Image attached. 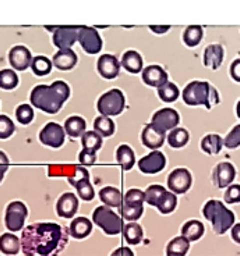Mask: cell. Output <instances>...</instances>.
Segmentation results:
<instances>
[{
  "label": "cell",
  "mask_w": 240,
  "mask_h": 256,
  "mask_svg": "<svg viewBox=\"0 0 240 256\" xmlns=\"http://www.w3.org/2000/svg\"><path fill=\"white\" fill-rule=\"evenodd\" d=\"M69 234L56 223H35L21 234V250L26 256H58L65 250Z\"/></svg>",
  "instance_id": "cell-1"
},
{
  "label": "cell",
  "mask_w": 240,
  "mask_h": 256,
  "mask_svg": "<svg viewBox=\"0 0 240 256\" xmlns=\"http://www.w3.org/2000/svg\"><path fill=\"white\" fill-rule=\"evenodd\" d=\"M70 96V88L63 81L52 85H37L30 95L31 104L48 114H56Z\"/></svg>",
  "instance_id": "cell-2"
},
{
  "label": "cell",
  "mask_w": 240,
  "mask_h": 256,
  "mask_svg": "<svg viewBox=\"0 0 240 256\" xmlns=\"http://www.w3.org/2000/svg\"><path fill=\"white\" fill-rule=\"evenodd\" d=\"M183 100L188 106H205L212 109L219 103V95L214 86L204 81H193L183 90Z\"/></svg>",
  "instance_id": "cell-3"
},
{
  "label": "cell",
  "mask_w": 240,
  "mask_h": 256,
  "mask_svg": "<svg viewBox=\"0 0 240 256\" xmlns=\"http://www.w3.org/2000/svg\"><path fill=\"white\" fill-rule=\"evenodd\" d=\"M204 216L208 222L212 223V228L216 234H225L229 228H232L234 224L233 212L225 208V205L219 200H208L204 206Z\"/></svg>",
  "instance_id": "cell-4"
},
{
  "label": "cell",
  "mask_w": 240,
  "mask_h": 256,
  "mask_svg": "<svg viewBox=\"0 0 240 256\" xmlns=\"http://www.w3.org/2000/svg\"><path fill=\"white\" fill-rule=\"evenodd\" d=\"M92 222L108 236H117L123 230V222L116 213L106 206H99L92 213Z\"/></svg>",
  "instance_id": "cell-5"
},
{
  "label": "cell",
  "mask_w": 240,
  "mask_h": 256,
  "mask_svg": "<svg viewBox=\"0 0 240 256\" xmlns=\"http://www.w3.org/2000/svg\"><path fill=\"white\" fill-rule=\"evenodd\" d=\"M124 106H126V99L120 90H111L105 92L98 99L97 103L98 112L104 117L119 116L124 110Z\"/></svg>",
  "instance_id": "cell-6"
},
{
  "label": "cell",
  "mask_w": 240,
  "mask_h": 256,
  "mask_svg": "<svg viewBox=\"0 0 240 256\" xmlns=\"http://www.w3.org/2000/svg\"><path fill=\"white\" fill-rule=\"evenodd\" d=\"M27 214V206L20 202V200H14L12 204H9L6 209V214H5V224H6L7 230L12 232H17L23 228L24 222H26Z\"/></svg>",
  "instance_id": "cell-7"
},
{
  "label": "cell",
  "mask_w": 240,
  "mask_h": 256,
  "mask_svg": "<svg viewBox=\"0 0 240 256\" xmlns=\"http://www.w3.org/2000/svg\"><path fill=\"white\" fill-rule=\"evenodd\" d=\"M77 40L80 42L83 50L88 54H98L102 50V39H101L95 28L80 26Z\"/></svg>",
  "instance_id": "cell-8"
},
{
  "label": "cell",
  "mask_w": 240,
  "mask_h": 256,
  "mask_svg": "<svg viewBox=\"0 0 240 256\" xmlns=\"http://www.w3.org/2000/svg\"><path fill=\"white\" fill-rule=\"evenodd\" d=\"M65 130L58 122H48L39 132V141L45 146L60 148L65 144Z\"/></svg>",
  "instance_id": "cell-9"
},
{
  "label": "cell",
  "mask_w": 240,
  "mask_h": 256,
  "mask_svg": "<svg viewBox=\"0 0 240 256\" xmlns=\"http://www.w3.org/2000/svg\"><path fill=\"white\" fill-rule=\"evenodd\" d=\"M80 26H58L53 32V45L59 50H69L77 42Z\"/></svg>",
  "instance_id": "cell-10"
},
{
  "label": "cell",
  "mask_w": 240,
  "mask_h": 256,
  "mask_svg": "<svg viewBox=\"0 0 240 256\" xmlns=\"http://www.w3.org/2000/svg\"><path fill=\"white\" fill-rule=\"evenodd\" d=\"M180 122V116L173 109H161L152 116V122L151 124L159 131L166 132L172 131L177 127V124Z\"/></svg>",
  "instance_id": "cell-11"
},
{
  "label": "cell",
  "mask_w": 240,
  "mask_h": 256,
  "mask_svg": "<svg viewBox=\"0 0 240 256\" xmlns=\"http://www.w3.org/2000/svg\"><path fill=\"white\" fill-rule=\"evenodd\" d=\"M193 182L191 174L187 168H176L168 177V186L173 194H186Z\"/></svg>",
  "instance_id": "cell-12"
},
{
  "label": "cell",
  "mask_w": 240,
  "mask_h": 256,
  "mask_svg": "<svg viewBox=\"0 0 240 256\" xmlns=\"http://www.w3.org/2000/svg\"><path fill=\"white\" fill-rule=\"evenodd\" d=\"M166 166V159L161 152L154 150L152 154L144 156L143 159L138 162V168L144 174H156L162 172Z\"/></svg>",
  "instance_id": "cell-13"
},
{
  "label": "cell",
  "mask_w": 240,
  "mask_h": 256,
  "mask_svg": "<svg viewBox=\"0 0 240 256\" xmlns=\"http://www.w3.org/2000/svg\"><path fill=\"white\" fill-rule=\"evenodd\" d=\"M33 62L31 52L27 49L26 46H14L9 52V63L13 67L14 70L24 71L27 70Z\"/></svg>",
  "instance_id": "cell-14"
},
{
  "label": "cell",
  "mask_w": 240,
  "mask_h": 256,
  "mask_svg": "<svg viewBox=\"0 0 240 256\" xmlns=\"http://www.w3.org/2000/svg\"><path fill=\"white\" fill-rule=\"evenodd\" d=\"M98 72L101 74V77H104L105 80H113L119 76L120 71V64L116 56L112 54H104L98 58L97 63Z\"/></svg>",
  "instance_id": "cell-15"
},
{
  "label": "cell",
  "mask_w": 240,
  "mask_h": 256,
  "mask_svg": "<svg viewBox=\"0 0 240 256\" xmlns=\"http://www.w3.org/2000/svg\"><path fill=\"white\" fill-rule=\"evenodd\" d=\"M78 200L77 196L72 192H66L60 198L58 199L56 204V212H58L59 218H72L77 213Z\"/></svg>",
  "instance_id": "cell-16"
},
{
  "label": "cell",
  "mask_w": 240,
  "mask_h": 256,
  "mask_svg": "<svg viewBox=\"0 0 240 256\" xmlns=\"http://www.w3.org/2000/svg\"><path fill=\"white\" fill-rule=\"evenodd\" d=\"M141 141H143L144 146L148 149H159L165 142V132L159 131L152 124H147L144 127L143 132H141Z\"/></svg>",
  "instance_id": "cell-17"
},
{
  "label": "cell",
  "mask_w": 240,
  "mask_h": 256,
  "mask_svg": "<svg viewBox=\"0 0 240 256\" xmlns=\"http://www.w3.org/2000/svg\"><path fill=\"white\" fill-rule=\"evenodd\" d=\"M143 81L149 86L159 88L168 82V74L159 66H149L143 70Z\"/></svg>",
  "instance_id": "cell-18"
},
{
  "label": "cell",
  "mask_w": 240,
  "mask_h": 256,
  "mask_svg": "<svg viewBox=\"0 0 240 256\" xmlns=\"http://www.w3.org/2000/svg\"><path fill=\"white\" fill-rule=\"evenodd\" d=\"M236 170L230 163H219L214 172V181L218 188H226L233 182Z\"/></svg>",
  "instance_id": "cell-19"
},
{
  "label": "cell",
  "mask_w": 240,
  "mask_h": 256,
  "mask_svg": "<svg viewBox=\"0 0 240 256\" xmlns=\"http://www.w3.org/2000/svg\"><path fill=\"white\" fill-rule=\"evenodd\" d=\"M52 64L60 71H69L77 64V54L69 49V50H58L52 58Z\"/></svg>",
  "instance_id": "cell-20"
},
{
  "label": "cell",
  "mask_w": 240,
  "mask_h": 256,
  "mask_svg": "<svg viewBox=\"0 0 240 256\" xmlns=\"http://www.w3.org/2000/svg\"><path fill=\"white\" fill-rule=\"evenodd\" d=\"M223 48L221 45H209L204 52V64L211 70H218L223 62Z\"/></svg>",
  "instance_id": "cell-21"
},
{
  "label": "cell",
  "mask_w": 240,
  "mask_h": 256,
  "mask_svg": "<svg viewBox=\"0 0 240 256\" xmlns=\"http://www.w3.org/2000/svg\"><path fill=\"white\" fill-rule=\"evenodd\" d=\"M122 66L131 74H138L143 70V58L136 50H127L122 58Z\"/></svg>",
  "instance_id": "cell-22"
},
{
  "label": "cell",
  "mask_w": 240,
  "mask_h": 256,
  "mask_svg": "<svg viewBox=\"0 0 240 256\" xmlns=\"http://www.w3.org/2000/svg\"><path fill=\"white\" fill-rule=\"evenodd\" d=\"M85 128H87V122L83 117L80 116H72L69 117L65 122V132L67 135H70L72 138H78V136H83L85 132Z\"/></svg>",
  "instance_id": "cell-23"
},
{
  "label": "cell",
  "mask_w": 240,
  "mask_h": 256,
  "mask_svg": "<svg viewBox=\"0 0 240 256\" xmlns=\"http://www.w3.org/2000/svg\"><path fill=\"white\" fill-rule=\"evenodd\" d=\"M92 231V223L85 218H74L70 226V236L76 240H83L88 237Z\"/></svg>",
  "instance_id": "cell-24"
},
{
  "label": "cell",
  "mask_w": 240,
  "mask_h": 256,
  "mask_svg": "<svg viewBox=\"0 0 240 256\" xmlns=\"http://www.w3.org/2000/svg\"><path fill=\"white\" fill-rule=\"evenodd\" d=\"M99 198L104 202L105 205L109 208H120L123 202V195L117 188L113 186H105L99 192Z\"/></svg>",
  "instance_id": "cell-25"
},
{
  "label": "cell",
  "mask_w": 240,
  "mask_h": 256,
  "mask_svg": "<svg viewBox=\"0 0 240 256\" xmlns=\"http://www.w3.org/2000/svg\"><path fill=\"white\" fill-rule=\"evenodd\" d=\"M116 160L117 163L122 166V168L126 170V172L131 170L134 167V164H136V156H134V152H133V149L129 145H120V146L117 148Z\"/></svg>",
  "instance_id": "cell-26"
},
{
  "label": "cell",
  "mask_w": 240,
  "mask_h": 256,
  "mask_svg": "<svg viewBox=\"0 0 240 256\" xmlns=\"http://www.w3.org/2000/svg\"><path fill=\"white\" fill-rule=\"evenodd\" d=\"M20 240L14 234L0 236V252L7 256H14L19 254Z\"/></svg>",
  "instance_id": "cell-27"
},
{
  "label": "cell",
  "mask_w": 240,
  "mask_h": 256,
  "mask_svg": "<svg viewBox=\"0 0 240 256\" xmlns=\"http://www.w3.org/2000/svg\"><path fill=\"white\" fill-rule=\"evenodd\" d=\"M204 234V226L198 220H190L183 226L182 237L187 241H198Z\"/></svg>",
  "instance_id": "cell-28"
},
{
  "label": "cell",
  "mask_w": 240,
  "mask_h": 256,
  "mask_svg": "<svg viewBox=\"0 0 240 256\" xmlns=\"http://www.w3.org/2000/svg\"><path fill=\"white\" fill-rule=\"evenodd\" d=\"M123 237L130 245H138L143 241V228L137 223H129L123 226Z\"/></svg>",
  "instance_id": "cell-29"
},
{
  "label": "cell",
  "mask_w": 240,
  "mask_h": 256,
  "mask_svg": "<svg viewBox=\"0 0 240 256\" xmlns=\"http://www.w3.org/2000/svg\"><path fill=\"white\" fill-rule=\"evenodd\" d=\"M223 148V140L219 135L209 134L205 138H202L201 149L208 154H218Z\"/></svg>",
  "instance_id": "cell-30"
},
{
  "label": "cell",
  "mask_w": 240,
  "mask_h": 256,
  "mask_svg": "<svg viewBox=\"0 0 240 256\" xmlns=\"http://www.w3.org/2000/svg\"><path fill=\"white\" fill-rule=\"evenodd\" d=\"M52 62L45 56H37L33 58L31 62V70L37 76V77H45L48 74H51L52 71Z\"/></svg>",
  "instance_id": "cell-31"
},
{
  "label": "cell",
  "mask_w": 240,
  "mask_h": 256,
  "mask_svg": "<svg viewBox=\"0 0 240 256\" xmlns=\"http://www.w3.org/2000/svg\"><path fill=\"white\" fill-rule=\"evenodd\" d=\"M94 131L98 132L101 136H112L115 132V122H112L109 117H104V116H99L94 120Z\"/></svg>",
  "instance_id": "cell-32"
},
{
  "label": "cell",
  "mask_w": 240,
  "mask_h": 256,
  "mask_svg": "<svg viewBox=\"0 0 240 256\" xmlns=\"http://www.w3.org/2000/svg\"><path fill=\"white\" fill-rule=\"evenodd\" d=\"M202 36H204V31L202 26H190L186 28V31L183 34V40L188 48H194L200 42H201Z\"/></svg>",
  "instance_id": "cell-33"
},
{
  "label": "cell",
  "mask_w": 240,
  "mask_h": 256,
  "mask_svg": "<svg viewBox=\"0 0 240 256\" xmlns=\"http://www.w3.org/2000/svg\"><path fill=\"white\" fill-rule=\"evenodd\" d=\"M188 140H190V135H188V132L184 128H175V130H172L170 134L168 135L169 145L172 148H175V149L186 146Z\"/></svg>",
  "instance_id": "cell-34"
},
{
  "label": "cell",
  "mask_w": 240,
  "mask_h": 256,
  "mask_svg": "<svg viewBox=\"0 0 240 256\" xmlns=\"http://www.w3.org/2000/svg\"><path fill=\"white\" fill-rule=\"evenodd\" d=\"M188 248H190V241H187L184 237H176L168 244L166 252L168 255L184 256L187 254Z\"/></svg>",
  "instance_id": "cell-35"
},
{
  "label": "cell",
  "mask_w": 240,
  "mask_h": 256,
  "mask_svg": "<svg viewBox=\"0 0 240 256\" xmlns=\"http://www.w3.org/2000/svg\"><path fill=\"white\" fill-rule=\"evenodd\" d=\"M176 205H177V198H176L175 194L165 191L161 199H159L156 208H158V210L161 212L162 214H169V213H172V212L175 210Z\"/></svg>",
  "instance_id": "cell-36"
},
{
  "label": "cell",
  "mask_w": 240,
  "mask_h": 256,
  "mask_svg": "<svg viewBox=\"0 0 240 256\" xmlns=\"http://www.w3.org/2000/svg\"><path fill=\"white\" fill-rule=\"evenodd\" d=\"M179 95H180L179 88L173 82H169L168 81L166 84H163L162 86L158 88V96L161 98V100H163V102H175V100H177Z\"/></svg>",
  "instance_id": "cell-37"
},
{
  "label": "cell",
  "mask_w": 240,
  "mask_h": 256,
  "mask_svg": "<svg viewBox=\"0 0 240 256\" xmlns=\"http://www.w3.org/2000/svg\"><path fill=\"white\" fill-rule=\"evenodd\" d=\"M81 145L84 149L97 152L102 146V136L95 131H87L81 136Z\"/></svg>",
  "instance_id": "cell-38"
},
{
  "label": "cell",
  "mask_w": 240,
  "mask_h": 256,
  "mask_svg": "<svg viewBox=\"0 0 240 256\" xmlns=\"http://www.w3.org/2000/svg\"><path fill=\"white\" fill-rule=\"evenodd\" d=\"M78 166L73 164H52L48 167V176L49 177H67V180L72 178L77 172Z\"/></svg>",
  "instance_id": "cell-39"
},
{
  "label": "cell",
  "mask_w": 240,
  "mask_h": 256,
  "mask_svg": "<svg viewBox=\"0 0 240 256\" xmlns=\"http://www.w3.org/2000/svg\"><path fill=\"white\" fill-rule=\"evenodd\" d=\"M143 205H127V204H122V206H120V214L127 222H136V220H138V218L143 216Z\"/></svg>",
  "instance_id": "cell-40"
},
{
  "label": "cell",
  "mask_w": 240,
  "mask_h": 256,
  "mask_svg": "<svg viewBox=\"0 0 240 256\" xmlns=\"http://www.w3.org/2000/svg\"><path fill=\"white\" fill-rule=\"evenodd\" d=\"M19 85V77L13 70H2L0 71V88L2 90H14Z\"/></svg>",
  "instance_id": "cell-41"
},
{
  "label": "cell",
  "mask_w": 240,
  "mask_h": 256,
  "mask_svg": "<svg viewBox=\"0 0 240 256\" xmlns=\"http://www.w3.org/2000/svg\"><path fill=\"white\" fill-rule=\"evenodd\" d=\"M166 191L162 186H149L145 192H144V195H145V202L151 206H155L158 205V202H159V199L163 195V192Z\"/></svg>",
  "instance_id": "cell-42"
},
{
  "label": "cell",
  "mask_w": 240,
  "mask_h": 256,
  "mask_svg": "<svg viewBox=\"0 0 240 256\" xmlns=\"http://www.w3.org/2000/svg\"><path fill=\"white\" fill-rule=\"evenodd\" d=\"M16 118L23 126H27L34 120V110L30 104H20L16 109Z\"/></svg>",
  "instance_id": "cell-43"
},
{
  "label": "cell",
  "mask_w": 240,
  "mask_h": 256,
  "mask_svg": "<svg viewBox=\"0 0 240 256\" xmlns=\"http://www.w3.org/2000/svg\"><path fill=\"white\" fill-rule=\"evenodd\" d=\"M76 190H77V194L80 198L83 200H92L94 196H95V192H94V188H92L90 180H83L80 181L77 186H76Z\"/></svg>",
  "instance_id": "cell-44"
},
{
  "label": "cell",
  "mask_w": 240,
  "mask_h": 256,
  "mask_svg": "<svg viewBox=\"0 0 240 256\" xmlns=\"http://www.w3.org/2000/svg\"><path fill=\"white\" fill-rule=\"evenodd\" d=\"M144 202H145L144 192L134 188V190H130V191L126 192L122 204H127V205H143Z\"/></svg>",
  "instance_id": "cell-45"
},
{
  "label": "cell",
  "mask_w": 240,
  "mask_h": 256,
  "mask_svg": "<svg viewBox=\"0 0 240 256\" xmlns=\"http://www.w3.org/2000/svg\"><path fill=\"white\" fill-rule=\"evenodd\" d=\"M14 124L7 116H0V140H7L14 134Z\"/></svg>",
  "instance_id": "cell-46"
},
{
  "label": "cell",
  "mask_w": 240,
  "mask_h": 256,
  "mask_svg": "<svg viewBox=\"0 0 240 256\" xmlns=\"http://www.w3.org/2000/svg\"><path fill=\"white\" fill-rule=\"evenodd\" d=\"M223 145L229 149H234V148L240 146V124L227 134V136L223 141Z\"/></svg>",
  "instance_id": "cell-47"
},
{
  "label": "cell",
  "mask_w": 240,
  "mask_h": 256,
  "mask_svg": "<svg viewBox=\"0 0 240 256\" xmlns=\"http://www.w3.org/2000/svg\"><path fill=\"white\" fill-rule=\"evenodd\" d=\"M78 162L83 166H92L97 162V154L94 150H88V149H83L80 154H78Z\"/></svg>",
  "instance_id": "cell-48"
},
{
  "label": "cell",
  "mask_w": 240,
  "mask_h": 256,
  "mask_svg": "<svg viewBox=\"0 0 240 256\" xmlns=\"http://www.w3.org/2000/svg\"><path fill=\"white\" fill-rule=\"evenodd\" d=\"M225 200L227 204H239L240 202V186H232L225 192Z\"/></svg>",
  "instance_id": "cell-49"
},
{
  "label": "cell",
  "mask_w": 240,
  "mask_h": 256,
  "mask_svg": "<svg viewBox=\"0 0 240 256\" xmlns=\"http://www.w3.org/2000/svg\"><path fill=\"white\" fill-rule=\"evenodd\" d=\"M83 180H90V174H88V172H87V168H84V167H77V172H76V174L73 176L72 178H69L67 181H69V184L73 186H76L80 182V181H83Z\"/></svg>",
  "instance_id": "cell-50"
},
{
  "label": "cell",
  "mask_w": 240,
  "mask_h": 256,
  "mask_svg": "<svg viewBox=\"0 0 240 256\" xmlns=\"http://www.w3.org/2000/svg\"><path fill=\"white\" fill-rule=\"evenodd\" d=\"M230 76L236 82H240V58L234 60L230 66Z\"/></svg>",
  "instance_id": "cell-51"
},
{
  "label": "cell",
  "mask_w": 240,
  "mask_h": 256,
  "mask_svg": "<svg viewBox=\"0 0 240 256\" xmlns=\"http://www.w3.org/2000/svg\"><path fill=\"white\" fill-rule=\"evenodd\" d=\"M111 256H134V254H133V250H129V248L122 246V248H117Z\"/></svg>",
  "instance_id": "cell-52"
},
{
  "label": "cell",
  "mask_w": 240,
  "mask_h": 256,
  "mask_svg": "<svg viewBox=\"0 0 240 256\" xmlns=\"http://www.w3.org/2000/svg\"><path fill=\"white\" fill-rule=\"evenodd\" d=\"M149 30H151V31H154L155 34H158V35H162V34H165V32H168L169 30H170V26H149Z\"/></svg>",
  "instance_id": "cell-53"
},
{
  "label": "cell",
  "mask_w": 240,
  "mask_h": 256,
  "mask_svg": "<svg viewBox=\"0 0 240 256\" xmlns=\"http://www.w3.org/2000/svg\"><path fill=\"white\" fill-rule=\"evenodd\" d=\"M232 238H233L234 242L240 244V224H236L232 228Z\"/></svg>",
  "instance_id": "cell-54"
},
{
  "label": "cell",
  "mask_w": 240,
  "mask_h": 256,
  "mask_svg": "<svg viewBox=\"0 0 240 256\" xmlns=\"http://www.w3.org/2000/svg\"><path fill=\"white\" fill-rule=\"evenodd\" d=\"M9 166V159L7 156L2 150H0V167H7Z\"/></svg>",
  "instance_id": "cell-55"
},
{
  "label": "cell",
  "mask_w": 240,
  "mask_h": 256,
  "mask_svg": "<svg viewBox=\"0 0 240 256\" xmlns=\"http://www.w3.org/2000/svg\"><path fill=\"white\" fill-rule=\"evenodd\" d=\"M7 172V167H0V182H2V180H3V176Z\"/></svg>",
  "instance_id": "cell-56"
},
{
  "label": "cell",
  "mask_w": 240,
  "mask_h": 256,
  "mask_svg": "<svg viewBox=\"0 0 240 256\" xmlns=\"http://www.w3.org/2000/svg\"><path fill=\"white\" fill-rule=\"evenodd\" d=\"M236 113H237V117L240 118V100L239 103H237V106H236Z\"/></svg>",
  "instance_id": "cell-57"
},
{
  "label": "cell",
  "mask_w": 240,
  "mask_h": 256,
  "mask_svg": "<svg viewBox=\"0 0 240 256\" xmlns=\"http://www.w3.org/2000/svg\"><path fill=\"white\" fill-rule=\"evenodd\" d=\"M168 256H176V255H168Z\"/></svg>",
  "instance_id": "cell-58"
}]
</instances>
